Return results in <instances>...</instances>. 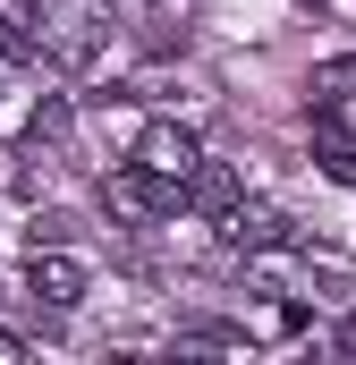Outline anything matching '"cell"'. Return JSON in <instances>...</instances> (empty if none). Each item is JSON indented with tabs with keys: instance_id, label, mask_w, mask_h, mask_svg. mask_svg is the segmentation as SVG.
I'll list each match as a JSON object with an SVG mask.
<instances>
[{
	"instance_id": "1",
	"label": "cell",
	"mask_w": 356,
	"mask_h": 365,
	"mask_svg": "<svg viewBox=\"0 0 356 365\" xmlns=\"http://www.w3.org/2000/svg\"><path fill=\"white\" fill-rule=\"evenodd\" d=\"M34 43L60 68H93L110 51V0H34Z\"/></svg>"
},
{
	"instance_id": "2",
	"label": "cell",
	"mask_w": 356,
	"mask_h": 365,
	"mask_svg": "<svg viewBox=\"0 0 356 365\" xmlns=\"http://www.w3.org/2000/svg\"><path fill=\"white\" fill-rule=\"evenodd\" d=\"M102 204L119 212V221H170V212H187V187L178 179H162V170H145L136 153L102 179Z\"/></svg>"
},
{
	"instance_id": "3",
	"label": "cell",
	"mask_w": 356,
	"mask_h": 365,
	"mask_svg": "<svg viewBox=\"0 0 356 365\" xmlns=\"http://www.w3.org/2000/svg\"><path fill=\"white\" fill-rule=\"evenodd\" d=\"M212 230H221V247H229V255H263V247H288V212H280V204H246V195H238V204H229Z\"/></svg>"
},
{
	"instance_id": "4",
	"label": "cell",
	"mask_w": 356,
	"mask_h": 365,
	"mask_svg": "<svg viewBox=\"0 0 356 365\" xmlns=\"http://www.w3.org/2000/svg\"><path fill=\"white\" fill-rule=\"evenodd\" d=\"M26 297H34V306H51V314L85 306V264H77V255H60V247H34V264H26Z\"/></svg>"
},
{
	"instance_id": "5",
	"label": "cell",
	"mask_w": 356,
	"mask_h": 365,
	"mask_svg": "<svg viewBox=\"0 0 356 365\" xmlns=\"http://www.w3.org/2000/svg\"><path fill=\"white\" fill-rule=\"evenodd\" d=\"M136 162L187 187V179H195V162H204V145H195V128H178V119H153V128L136 136Z\"/></svg>"
},
{
	"instance_id": "6",
	"label": "cell",
	"mask_w": 356,
	"mask_h": 365,
	"mask_svg": "<svg viewBox=\"0 0 356 365\" xmlns=\"http://www.w3.org/2000/svg\"><path fill=\"white\" fill-rule=\"evenodd\" d=\"M238 195H246V187H238V170H229V162H195V179H187V212L221 221V212H229Z\"/></svg>"
},
{
	"instance_id": "7",
	"label": "cell",
	"mask_w": 356,
	"mask_h": 365,
	"mask_svg": "<svg viewBox=\"0 0 356 365\" xmlns=\"http://www.w3.org/2000/svg\"><path fill=\"white\" fill-rule=\"evenodd\" d=\"M68 119H77V110H68L60 93H51V102H34V119H26V145H34V153H51V145H68Z\"/></svg>"
},
{
	"instance_id": "8",
	"label": "cell",
	"mask_w": 356,
	"mask_h": 365,
	"mask_svg": "<svg viewBox=\"0 0 356 365\" xmlns=\"http://www.w3.org/2000/svg\"><path fill=\"white\" fill-rule=\"evenodd\" d=\"M356 93V60H323L314 68V102H348Z\"/></svg>"
},
{
	"instance_id": "9",
	"label": "cell",
	"mask_w": 356,
	"mask_h": 365,
	"mask_svg": "<svg viewBox=\"0 0 356 365\" xmlns=\"http://www.w3.org/2000/svg\"><path fill=\"white\" fill-rule=\"evenodd\" d=\"M34 51H43V43H34V34H26L9 9H0V60H34Z\"/></svg>"
},
{
	"instance_id": "10",
	"label": "cell",
	"mask_w": 356,
	"mask_h": 365,
	"mask_svg": "<svg viewBox=\"0 0 356 365\" xmlns=\"http://www.w3.org/2000/svg\"><path fill=\"white\" fill-rule=\"evenodd\" d=\"M314 162H323V170H331V179H340V187H356V145H340V136H331V145H323Z\"/></svg>"
},
{
	"instance_id": "11",
	"label": "cell",
	"mask_w": 356,
	"mask_h": 365,
	"mask_svg": "<svg viewBox=\"0 0 356 365\" xmlns=\"http://www.w3.org/2000/svg\"><path fill=\"white\" fill-rule=\"evenodd\" d=\"M0 365H26V340L17 331H0Z\"/></svg>"
},
{
	"instance_id": "12",
	"label": "cell",
	"mask_w": 356,
	"mask_h": 365,
	"mask_svg": "<svg viewBox=\"0 0 356 365\" xmlns=\"http://www.w3.org/2000/svg\"><path fill=\"white\" fill-rule=\"evenodd\" d=\"M331 349H348V357H356V314L340 323V331H331Z\"/></svg>"
},
{
	"instance_id": "13",
	"label": "cell",
	"mask_w": 356,
	"mask_h": 365,
	"mask_svg": "<svg viewBox=\"0 0 356 365\" xmlns=\"http://www.w3.org/2000/svg\"><path fill=\"white\" fill-rule=\"evenodd\" d=\"M314 9H323V0H314Z\"/></svg>"
}]
</instances>
